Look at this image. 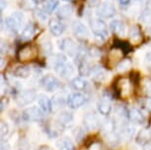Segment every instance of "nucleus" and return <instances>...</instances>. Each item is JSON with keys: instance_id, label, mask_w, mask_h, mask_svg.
Masks as SVG:
<instances>
[{"instance_id": "1", "label": "nucleus", "mask_w": 151, "mask_h": 150, "mask_svg": "<svg viewBox=\"0 0 151 150\" xmlns=\"http://www.w3.org/2000/svg\"><path fill=\"white\" fill-rule=\"evenodd\" d=\"M50 64L55 72L62 78H69L74 73V68L72 64L69 63L66 59V56L63 55H55L50 58Z\"/></svg>"}, {"instance_id": "2", "label": "nucleus", "mask_w": 151, "mask_h": 150, "mask_svg": "<svg viewBox=\"0 0 151 150\" xmlns=\"http://www.w3.org/2000/svg\"><path fill=\"white\" fill-rule=\"evenodd\" d=\"M91 30L94 33L96 38L101 41H104L108 37V26L103 20L101 19H94L90 23Z\"/></svg>"}, {"instance_id": "3", "label": "nucleus", "mask_w": 151, "mask_h": 150, "mask_svg": "<svg viewBox=\"0 0 151 150\" xmlns=\"http://www.w3.org/2000/svg\"><path fill=\"white\" fill-rule=\"evenodd\" d=\"M44 118V112L37 107H31L23 112L22 118L26 121H39Z\"/></svg>"}, {"instance_id": "4", "label": "nucleus", "mask_w": 151, "mask_h": 150, "mask_svg": "<svg viewBox=\"0 0 151 150\" xmlns=\"http://www.w3.org/2000/svg\"><path fill=\"white\" fill-rule=\"evenodd\" d=\"M59 49L69 56H75L78 53V47L75 42L70 38H64L59 42Z\"/></svg>"}, {"instance_id": "5", "label": "nucleus", "mask_w": 151, "mask_h": 150, "mask_svg": "<svg viewBox=\"0 0 151 150\" xmlns=\"http://www.w3.org/2000/svg\"><path fill=\"white\" fill-rule=\"evenodd\" d=\"M37 56V50L31 44H25L20 47L17 53V57L20 61H28L34 59Z\"/></svg>"}, {"instance_id": "6", "label": "nucleus", "mask_w": 151, "mask_h": 150, "mask_svg": "<svg viewBox=\"0 0 151 150\" xmlns=\"http://www.w3.org/2000/svg\"><path fill=\"white\" fill-rule=\"evenodd\" d=\"M36 98H37L36 92L32 89H29V90H24V91L20 92L19 95L17 96L16 101L19 106L24 107V106H28V105H30L31 103H33Z\"/></svg>"}, {"instance_id": "7", "label": "nucleus", "mask_w": 151, "mask_h": 150, "mask_svg": "<svg viewBox=\"0 0 151 150\" xmlns=\"http://www.w3.org/2000/svg\"><path fill=\"white\" fill-rule=\"evenodd\" d=\"M24 22V15L21 12H14L6 19V25L10 30L17 32Z\"/></svg>"}, {"instance_id": "8", "label": "nucleus", "mask_w": 151, "mask_h": 150, "mask_svg": "<svg viewBox=\"0 0 151 150\" xmlns=\"http://www.w3.org/2000/svg\"><path fill=\"white\" fill-rule=\"evenodd\" d=\"M86 101H87L86 96L84 94H82V93L76 92L68 96L67 105L71 109H77V108H80L81 106H83V105L86 103Z\"/></svg>"}, {"instance_id": "9", "label": "nucleus", "mask_w": 151, "mask_h": 150, "mask_svg": "<svg viewBox=\"0 0 151 150\" xmlns=\"http://www.w3.org/2000/svg\"><path fill=\"white\" fill-rule=\"evenodd\" d=\"M84 127L88 131H96L100 126V121L94 113H87L83 118Z\"/></svg>"}, {"instance_id": "10", "label": "nucleus", "mask_w": 151, "mask_h": 150, "mask_svg": "<svg viewBox=\"0 0 151 150\" xmlns=\"http://www.w3.org/2000/svg\"><path fill=\"white\" fill-rule=\"evenodd\" d=\"M41 85L45 90L48 92H53L59 87V81L52 75H47L42 78Z\"/></svg>"}, {"instance_id": "11", "label": "nucleus", "mask_w": 151, "mask_h": 150, "mask_svg": "<svg viewBox=\"0 0 151 150\" xmlns=\"http://www.w3.org/2000/svg\"><path fill=\"white\" fill-rule=\"evenodd\" d=\"M97 15L102 18H112L116 15V8L111 3L100 4L97 8Z\"/></svg>"}, {"instance_id": "12", "label": "nucleus", "mask_w": 151, "mask_h": 150, "mask_svg": "<svg viewBox=\"0 0 151 150\" xmlns=\"http://www.w3.org/2000/svg\"><path fill=\"white\" fill-rule=\"evenodd\" d=\"M72 31L74 35L80 39H87L89 38V31H88L87 27L80 21L73 22Z\"/></svg>"}, {"instance_id": "13", "label": "nucleus", "mask_w": 151, "mask_h": 150, "mask_svg": "<svg viewBox=\"0 0 151 150\" xmlns=\"http://www.w3.org/2000/svg\"><path fill=\"white\" fill-rule=\"evenodd\" d=\"M48 28H50V34L55 37H60L65 30L64 25L58 18H52L48 21Z\"/></svg>"}, {"instance_id": "14", "label": "nucleus", "mask_w": 151, "mask_h": 150, "mask_svg": "<svg viewBox=\"0 0 151 150\" xmlns=\"http://www.w3.org/2000/svg\"><path fill=\"white\" fill-rule=\"evenodd\" d=\"M38 103L40 106V109L44 112V114H48L52 109V101L48 99L47 96L44 94H40L38 96Z\"/></svg>"}, {"instance_id": "15", "label": "nucleus", "mask_w": 151, "mask_h": 150, "mask_svg": "<svg viewBox=\"0 0 151 150\" xmlns=\"http://www.w3.org/2000/svg\"><path fill=\"white\" fill-rule=\"evenodd\" d=\"M98 110L100 114L103 116L110 115L111 111H112V104H111V100L109 97H103L98 103Z\"/></svg>"}, {"instance_id": "16", "label": "nucleus", "mask_w": 151, "mask_h": 150, "mask_svg": "<svg viewBox=\"0 0 151 150\" xmlns=\"http://www.w3.org/2000/svg\"><path fill=\"white\" fill-rule=\"evenodd\" d=\"M129 118L132 123L137 124H143L145 123V117L138 109L132 108L129 111Z\"/></svg>"}, {"instance_id": "17", "label": "nucleus", "mask_w": 151, "mask_h": 150, "mask_svg": "<svg viewBox=\"0 0 151 150\" xmlns=\"http://www.w3.org/2000/svg\"><path fill=\"white\" fill-rule=\"evenodd\" d=\"M73 121V115L67 111H63L59 113V115L56 118V121L59 126H67L72 123Z\"/></svg>"}, {"instance_id": "18", "label": "nucleus", "mask_w": 151, "mask_h": 150, "mask_svg": "<svg viewBox=\"0 0 151 150\" xmlns=\"http://www.w3.org/2000/svg\"><path fill=\"white\" fill-rule=\"evenodd\" d=\"M110 28H111V30L113 31V33L116 34V36H119V37L124 36L125 25L122 23V21H119V20H115V21H113L112 23L110 24Z\"/></svg>"}, {"instance_id": "19", "label": "nucleus", "mask_w": 151, "mask_h": 150, "mask_svg": "<svg viewBox=\"0 0 151 150\" xmlns=\"http://www.w3.org/2000/svg\"><path fill=\"white\" fill-rule=\"evenodd\" d=\"M70 86L71 88L76 90V91H84L88 87V82L81 77H75L71 80Z\"/></svg>"}, {"instance_id": "20", "label": "nucleus", "mask_w": 151, "mask_h": 150, "mask_svg": "<svg viewBox=\"0 0 151 150\" xmlns=\"http://www.w3.org/2000/svg\"><path fill=\"white\" fill-rule=\"evenodd\" d=\"M130 91V84L127 79H119L118 81V93L121 96H127Z\"/></svg>"}, {"instance_id": "21", "label": "nucleus", "mask_w": 151, "mask_h": 150, "mask_svg": "<svg viewBox=\"0 0 151 150\" xmlns=\"http://www.w3.org/2000/svg\"><path fill=\"white\" fill-rule=\"evenodd\" d=\"M136 141L139 144H147L151 141V131L148 128H143L138 132L137 137H136Z\"/></svg>"}, {"instance_id": "22", "label": "nucleus", "mask_w": 151, "mask_h": 150, "mask_svg": "<svg viewBox=\"0 0 151 150\" xmlns=\"http://www.w3.org/2000/svg\"><path fill=\"white\" fill-rule=\"evenodd\" d=\"M73 13V9L70 5H63L58 10V17L59 20H66L70 18Z\"/></svg>"}, {"instance_id": "23", "label": "nucleus", "mask_w": 151, "mask_h": 150, "mask_svg": "<svg viewBox=\"0 0 151 150\" xmlns=\"http://www.w3.org/2000/svg\"><path fill=\"white\" fill-rule=\"evenodd\" d=\"M35 35V26L33 23H28L27 26L24 28V30L22 31L21 38L24 41H29Z\"/></svg>"}, {"instance_id": "24", "label": "nucleus", "mask_w": 151, "mask_h": 150, "mask_svg": "<svg viewBox=\"0 0 151 150\" xmlns=\"http://www.w3.org/2000/svg\"><path fill=\"white\" fill-rule=\"evenodd\" d=\"M102 131L104 135H109L116 132V123L113 120H107L102 126Z\"/></svg>"}, {"instance_id": "25", "label": "nucleus", "mask_w": 151, "mask_h": 150, "mask_svg": "<svg viewBox=\"0 0 151 150\" xmlns=\"http://www.w3.org/2000/svg\"><path fill=\"white\" fill-rule=\"evenodd\" d=\"M134 133V128L129 126V123H124L122 124V126L119 127V135L124 137H127V138H130Z\"/></svg>"}, {"instance_id": "26", "label": "nucleus", "mask_w": 151, "mask_h": 150, "mask_svg": "<svg viewBox=\"0 0 151 150\" xmlns=\"http://www.w3.org/2000/svg\"><path fill=\"white\" fill-rule=\"evenodd\" d=\"M30 73H31V69L29 66H26V65H23V66H19L17 67L14 71V75L18 78H22V79H25V78H28L30 76Z\"/></svg>"}, {"instance_id": "27", "label": "nucleus", "mask_w": 151, "mask_h": 150, "mask_svg": "<svg viewBox=\"0 0 151 150\" xmlns=\"http://www.w3.org/2000/svg\"><path fill=\"white\" fill-rule=\"evenodd\" d=\"M56 144H58L59 150H74V145L69 138H61Z\"/></svg>"}, {"instance_id": "28", "label": "nucleus", "mask_w": 151, "mask_h": 150, "mask_svg": "<svg viewBox=\"0 0 151 150\" xmlns=\"http://www.w3.org/2000/svg\"><path fill=\"white\" fill-rule=\"evenodd\" d=\"M141 91L148 98H151V78L145 77L141 81Z\"/></svg>"}, {"instance_id": "29", "label": "nucleus", "mask_w": 151, "mask_h": 150, "mask_svg": "<svg viewBox=\"0 0 151 150\" xmlns=\"http://www.w3.org/2000/svg\"><path fill=\"white\" fill-rule=\"evenodd\" d=\"M124 52H122V50L118 49V47H115V49H113L110 52V53H109V59H110V60L114 61V62L119 61V59L122 58V56H124Z\"/></svg>"}, {"instance_id": "30", "label": "nucleus", "mask_w": 151, "mask_h": 150, "mask_svg": "<svg viewBox=\"0 0 151 150\" xmlns=\"http://www.w3.org/2000/svg\"><path fill=\"white\" fill-rule=\"evenodd\" d=\"M58 5V0H47L44 5V10L47 13L53 12Z\"/></svg>"}, {"instance_id": "31", "label": "nucleus", "mask_w": 151, "mask_h": 150, "mask_svg": "<svg viewBox=\"0 0 151 150\" xmlns=\"http://www.w3.org/2000/svg\"><path fill=\"white\" fill-rule=\"evenodd\" d=\"M132 66V61L129 59H124L121 62H119V64L116 65V71L119 72H124L127 71L129 67Z\"/></svg>"}, {"instance_id": "32", "label": "nucleus", "mask_w": 151, "mask_h": 150, "mask_svg": "<svg viewBox=\"0 0 151 150\" xmlns=\"http://www.w3.org/2000/svg\"><path fill=\"white\" fill-rule=\"evenodd\" d=\"M41 47H42V52H44L45 55H50L52 52V46L50 39H45V41H42L41 42Z\"/></svg>"}, {"instance_id": "33", "label": "nucleus", "mask_w": 151, "mask_h": 150, "mask_svg": "<svg viewBox=\"0 0 151 150\" xmlns=\"http://www.w3.org/2000/svg\"><path fill=\"white\" fill-rule=\"evenodd\" d=\"M115 46L116 47H118V49L122 50L124 52H129L130 50H132L129 44H127V42H124V41H119V39H116Z\"/></svg>"}, {"instance_id": "34", "label": "nucleus", "mask_w": 151, "mask_h": 150, "mask_svg": "<svg viewBox=\"0 0 151 150\" xmlns=\"http://www.w3.org/2000/svg\"><path fill=\"white\" fill-rule=\"evenodd\" d=\"M129 38L133 42H137L140 39V33L136 27H132L129 30Z\"/></svg>"}, {"instance_id": "35", "label": "nucleus", "mask_w": 151, "mask_h": 150, "mask_svg": "<svg viewBox=\"0 0 151 150\" xmlns=\"http://www.w3.org/2000/svg\"><path fill=\"white\" fill-rule=\"evenodd\" d=\"M52 108H53V107H55L56 109L60 108L61 106H63V105H64V100H63V98H62V97L58 98V96H56V97L52 100Z\"/></svg>"}, {"instance_id": "36", "label": "nucleus", "mask_w": 151, "mask_h": 150, "mask_svg": "<svg viewBox=\"0 0 151 150\" xmlns=\"http://www.w3.org/2000/svg\"><path fill=\"white\" fill-rule=\"evenodd\" d=\"M0 135H1V137L3 138L5 135L8 133V131H9V126H8V124L5 123L4 121H1V124H0Z\"/></svg>"}, {"instance_id": "37", "label": "nucleus", "mask_w": 151, "mask_h": 150, "mask_svg": "<svg viewBox=\"0 0 151 150\" xmlns=\"http://www.w3.org/2000/svg\"><path fill=\"white\" fill-rule=\"evenodd\" d=\"M18 148H19V150H29L30 143L25 139L20 140V142L18 143Z\"/></svg>"}, {"instance_id": "38", "label": "nucleus", "mask_w": 151, "mask_h": 150, "mask_svg": "<svg viewBox=\"0 0 151 150\" xmlns=\"http://www.w3.org/2000/svg\"><path fill=\"white\" fill-rule=\"evenodd\" d=\"M141 19H142V21H143V22L150 20L151 19V11L150 10L144 11V12L142 13V15H141Z\"/></svg>"}, {"instance_id": "39", "label": "nucleus", "mask_w": 151, "mask_h": 150, "mask_svg": "<svg viewBox=\"0 0 151 150\" xmlns=\"http://www.w3.org/2000/svg\"><path fill=\"white\" fill-rule=\"evenodd\" d=\"M36 15L37 17L41 20V21H45V18H47V15H45V12H42V10H37L36 11Z\"/></svg>"}, {"instance_id": "40", "label": "nucleus", "mask_w": 151, "mask_h": 150, "mask_svg": "<svg viewBox=\"0 0 151 150\" xmlns=\"http://www.w3.org/2000/svg\"><path fill=\"white\" fill-rule=\"evenodd\" d=\"M87 2L90 6H99L101 0H87Z\"/></svg>"}, {"instance_id": "41", "label": "nucleus", "mask_w": 151, "mask_h": 150, "mask_svg": "<svg viewBox=\"0 0 151 150\" xmlns=\"http://www.w3.org/2000/svg\"><path fill=\"white\" fill-rule=\"evenodd\" d=\"M145 61H146L148 65H151V50L149 52H147L146 55H145Z\"/></svg>"}, {"instance_id": "42", "label": "nucleus", "mask_w": 151, "mask_h": 150, "mask_svg": "<svg viewBox=\"0 0 151 150\" xmlns=\"http://www.w3.org/2000/svg\"><path fill=\"white\" fill-rule=\"evenodd\" d=\"M0 150H10V147H9V145H8L7 143L2 142L1 143V148H0Z\"/></svg>"}, {"instance_id": "43", "label": "nucleus", "mask_w": 151, "mask_h": 150, "mask_svg": "<svg viewBox=\"0 0 151 150\" xmlns=\"http://www.w3.org/2000/svg\"><path fill=\"white\" fill-rule=\"evenodd\" d=\"M37 150H53L52 147L47 146V145H42L41 147H39Z\"/></svg>"}, {"instance_id": "44", "label": "nucleus", "mask_w": 151, "mask_h": 150, "mask_svg": "<svg viewBox=\"0 0 151 150\" xmlns=\"http://www.w3.org/2000/svg\"><path fill=\"white\" fill-rule=\"evenodd\" d=\"M1 1V6H0V9H1V11H4L5 7L7 6V2L5 1V0H0Z\"/></svg>"}, {"instance_id": "45", "label": "nucleus", "mask_w": 151, "mask_h": 150, "mask_svg": "<svg viewBox=\"0 0 151 150\" xmlns=\"http://www.w3.org/2000/svg\"><path fill=\"white\" fill-rule=\"evenodd\" d=\"M130 1H132V0H119V3H121L122 5H129V3H130Z\"/></svg>"}, {"instance_id": "46", "label": "nucleus", "mask_w": 151, "mask_h": 150, "mask_svg": "<svg viewBox=\"0 0 151 150\" xmlns=\"http://www.w3.org/2000/svg\"><path fill=\"white\" fill-rule=\"evenodd\" d=\"M143 150H151V141L148 142L147 144H145L143 147Z\"/></svg>"}, {"instance_id": "47", "label": "nucleus", "mask_w": 151, "mask_h": 150, "mask_svg": "<svg viewBox=\"0 0 151 150\" xmlns=\"http://www.w3.org/2000/svg\"><path fill=\"white\" fill-rule=\"evenodd\" d=\"M44 1H45V0H34V2H35L36 4H41Z\"/></svg>"}, {"instance_id": "48", "label": "nucleus", "mask_w": 151, "mask_h": 150, "mask_svg": "<svg viewBox=\"0 0 151 150\" xmlns=\"http://www.w3.org/2000/svg\"><path fill=\"white\" fill-rule=\"evenodd\" d=\"M64 1H70V0H64Z\"/></svg>"}]
</instances>
